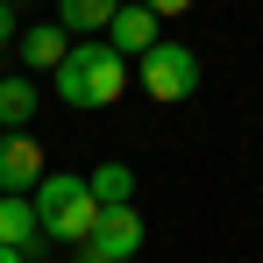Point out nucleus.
<instances>
[{"label":"nucleus","instance_id":"obj_1","mask_svg":"<svg viewBox=\"0 0 263 263\" xmlns=\"http://www.w3.org/2000/svg\"><path fill=\"white\" fill-rule=\"evenodd\" d=\"M50 86L57 100L71 107V114H92V107H114L121 92H128V57L114 43H92V36H71L64 50V64L50 71Z\"/></svg>","mask_w":263,"mask_h":263},{"label":"nucleus","instance_id":"obj_2","mask_svg":"<svg viewBox=\"0 0 263 263\" xmlns=\"http://www.w3.org/2000/svg\"><path fill=\"white\" fill-rule=\"evenodd\" d=\"M29 206H36V228H43V242H86L92 220H100V199H92V185L79 171H43L36 178V192H29Z\"/></svg>","mask_w":263,"mask_h":263},{"label":"nucleus","instance_id":"obj_3","mask_svg":"<svg viewBox=\"0 0 263 263\" xmlns=\"http://www.w3.org/2000/svg\"><path fill=\"white\" fill-rule=\"evenodd\" d=\"M135 64H142V92H149V100H164V107H178V100H192V92H199V57H192L185 43H164V36H157Z\"/></svg>","mask_w":263,"mask_h":263},{"label":"nucleus","instance_id":"obj_4","mask_svg":"<svg viewBox=\"0 0 263 263\" xmlns=\"http://www.w3.org/2000/svg\"><path fill=\"white\" fill-rule=\"evenodd\" d=\"M43 178V142L29 128H0V192H36Z\"/></svg>","mask_w":263,"mask_h":263},{"label":"nucleus","instance_id":"obj_5","mask_svg":"<svg viewBox=\"0 0 263 263\" xmlns=\"http://www.w3.org/2000/svg\"><path fill=\"white\" fill-rule=\"evenodd\" d=\"M86 242L107 249L114 263H135V249H142V214H135V206H100V220H92Z\"/></svg>","mask_w":263,"mask_h":263},{"label":"nucleus","instance_id":"obj_6","mask_svg":"<svg viewBox=\"0 0 263 263\" xmlns=\"http://www.w3.org/2000/svg\"><path fill=\"white\" fill-rule=\"evenodd\" d=\"M100 36H107V43L121 50V57H142V50L157 43V14H149L142 0H121V7L107 14V29H100Z\"/></svg>","mask_w":263,"mask_h":263},{"label":"nucleus","instance_id":"obj_7","mask_svg":"<svg viewBox=\"0 0 263 263\" xmlns=\"http://www.w3.org/2000/svg\"><path fill=\"white\" fill-rule=\"evenodd\" d=\"M0 242H7V249H22V256H36V249H43V228H36L29 192H0Z\"/></svg>","mask_w":263,"mask_h":263},{"label":"nucleus","instance_id":"obj_8","mask_svg":"<svg viewBox=\"0 0 263 263\" xmlns=\"http://www.w3.org/2000/svg\"><path fill=\"white\" fill-rule=\"evenodd\" d=\"M64 50H71V36H64L57 22H36V29H22V36H14V57H22L29 71H57V64H64Z\"/></svg>","mask_w":263,"mask_h":263},{"label":"nucleus","instance_id":"obj_9","mask_svg":"<svg viewBox=\"0 0 263 263\" xmlns=\"http://www.w3.org/2000/svg\"><path fill=\"white\" fill-rule=\"evenodd\" d=\"M114 7H121V0H57V29H64V36H100Z\"/></svg>","mask_w":263,"mask_h":263},{"label":"nucleus","instance_id":"obj_10","mask_svg":"<svg viewBox=\"0 0 263 263\" xmlns=\"http://www.w3.org/2000/svg\"><path fill=\"white\" fill-rule=\"evenodd\" d=\"M36 121V79H0V128H29Z\"/></svg>","mask_w":263,"mask_h":263},{"label":"nucleus","instance_id":"obj_11","mask_svg":"<svg viewBox=\"0 0 263 263\" xmlns=\"http://www.w3.org/2000/svg\"><path fill=\"white\" fill-rule=\"evenodd\" d=\"M86 185H92L100 206H135V171H128V164H100Z\"/></svg>","mask_w":263,"mask_h":263},{"label":"nucleus","instance_id":"obj_12","mask_svg":"<svg viewBox=\"0 0 263 263\" xmlns=\"http://www.w3.org/2000/svg\"><path fill=\"white\" fill-rule=\"evenodd\" d=\"M142 7H149L157 22H171V14H192V0H142Z\"/></svg>","mask_w":263,"mask_h":263},{"label":"nucleus","instance_id":"obj_13","mask_svg":"<svg viewBox=\"0 0 263 263\" xmlns=\"http://www.w3.org/2000/svg\"><path fill=\"white\" fill-rule=\"evenodd\" d=\"M14 43V0H0V50Z\"/></svg>","mask_w":263,"mask_h":263},{"label":"nucleus","instance_id":"obj_14","mask_svg":"<svg viewBox=\"0 0 263 263\" xmlns=\"http://www.w3.org/2000/svg\"><path fill=\"white\" fill-rule=\"evenodd\" d=\"M71 263H114V256H107V249H92V242H79V256H71Z\"/></svg>","mask_w":263,"mask_h":263},{"label":"nucleus","instance_id":"obj_15","mask_svg":"<svg viewBox=\"0 0 263 263\" xmlns=\"http://www.w3.org/2000/svg\"><path fill=\"white\" fill-rule=\"evenodd\" d=\"M0 263H29V256H22V249H7V242H0Z\"/></svg>","mask_w":263,"mask_h":263},{"label":"nucleus","instance_id":"obj_16","mask_svg":"<svg viewBox=\"0 0 263 263\" xmlns=\"http://www.w3.org/2000/svg\"><path fill=\"white\" fill-rule=\"evenodd\" d=\"M14 7H22V0H14Z\"/></svg>","mask_w":263,"mask_h":263}]
</instances>
